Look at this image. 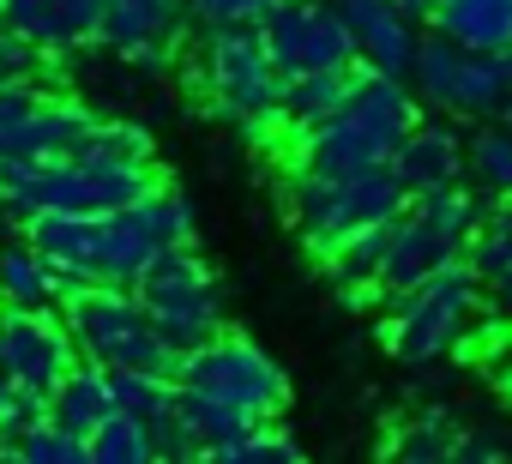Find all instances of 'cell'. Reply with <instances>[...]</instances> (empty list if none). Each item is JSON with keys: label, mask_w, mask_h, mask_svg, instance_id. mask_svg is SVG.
Wrapping results in <instances>:
<instances>
[{"label": "cell", "mask_w": 512, "mask_h": 464, "mask_svg": "<svg viewBox=\"0 0 512 464\" xmlns=\"http://www.w3.org/2000/svg\"><path fill=\"white\" fill-rule=\"evenodd\" d=\"M458 416L452 410H422L404 434H398V446H392V458H404V464H440V458H452V446H458Z\"/></svg>", "instance_id": "cell-26"}, {"label": "cell", "mask_w": 512, "mask_h": 464, "mask_svg": "<svg viewBox=\"0 0 512 464\" xmlns=\"http://www.w3.org/2000/svg\"><path fill=\"white\" fill-rule=\"evenodd\" d=\"M43 103V91H37V79H13V85H0V133L7 127H19L31 109Z\"/></svg>", "instance_id": "cell-33"}, {"label": "cell", "mask_w": 512, "mask_h": 464, "mask_svg": "<svg viewBox=\"0 0 512 464\" xmlns=\"http://www.w3.org/2000/svg\"><path fill=\"white\" fill-rule=\"evenodd\" d=\"M97 236H103V217H79V211H37V217H25V242L61 272L67 296L97 284Z\"/></svg>", "instance_id": "cell-15"}, {"label": "cell", "mask_w": 512, "mask_h": 464, "mask_svg": "<svg viewBox=\"0 0 512 464\" xmlns=\"http://www.w3.org/2000/svg\"><path fill=\"white\" fill-rule=\"evenodd\" d=\"M13 458H19V464H91V440L43 416V422L19 440V452H13Z\"/></svg>", "instance_id": "cell-29"}, {"label": "cell", "mask_w": 512, "mask_h": 464, "mask_svg": "<svg viewBox=\"0 0 512 464\" xmlns=\"http://www.w3.org/2000/svg\"><path fill=\"white\" fill-rule=\"evenodd\" d=\"M193 242V205L175 187H151L145 199L121 205L103 217V236H97V284H139L151 272L157 254Z\"/></svg>", "instance_id": "cell-8"}, {"label": "cell", "mask_w": 512, "mask_h": 464, "mask_svg": "<svg viewBox=\"0 0 512 464\" xmlns=\"http://www.w3.org/2000/svg\"><path fill=\"white\" fill-rule=\"evenodd\" d=\"M181 13H187V0H103L97 43L115 61L163 67L169 49H175V37H181Z\"/></svg>", "instance_id": "cell-11"}, {"label": "cell", "mask_w": 512, "mask_h": 464, "mask_svg": "<svg viewBox=\"0 0 512 464\" xmlns=\"http://www.w3.org/2000/svg\"><path fill=\"white\" fill-rule=\"evenodd\" d=\"M79 362L67 314L55 308H0V374L25 380L31 392H55Z\"/></svg>", "instance_id": "cell-10"}, {"label": "cell", "mask_w": 512, "mask_h": 464, "mask_svg": "<svg viewBox=\"0 0 512 464\" xmlns=\"http://www.w3.org/2000/svg\"><path fill=\"white\" fill-rule=\"evenodd\" d=\"M175 380H181V392H205V398H217V404L253 416V422H278L284 404H290L284 368H278L260 344L229 338V332H217L211 344L187 350L181 368H175Z\"/></svg>", "instance_id": "cell-7"}, {"label": "cell", "mask_w": 512, "mask_h": 464, "mask_svg": "<svg viewBox=\"0 0 512 464\" xmlns=\"http://www.w3.org/2000/svg\"><path fill=\"white\" fill-rule=\"evenodd\" d=\"M7 223H13V211H7V205H0V236H7Z\"/></svg>", "instance_id": "cell-39"}, {"label": "cell", "mask_w": 512, "mask_h": 464, "mask_svg": "<svg viewBox=\"0 0 512 464\" xmlns=\"http://www.w3.org/2000/svg\"><path fill=\"white\" fill-rule=\"evenodd\" d=\"M0 458H7V452H0Z\"/></svg>", "instance_id": "cell-40"}, {"label": "cell", "mask_w": 512, "mask_h": 464, "mask_svg": "<svg viewBox=\"0 0 512 464\" xmlns=\"http://www.w3.org/2000/svg\"><path fill=\"white\" fill-rule=\"evenodd\" d=\"M398 7H404L410 19H434V13H440V0H398Z\"/></svg>", "instance_id": "cell-36"}, {"label": "cell", "mask_w": 512, "mask_h": 464, "mask_svg": "<svg viewBox=\"0 0 512 464\" xmlns=\"http://www.w3.org/2000/svg\"><path fill=\"white\" fill-rule=\"evenodd\" d=\"M296 458H302V446L290 434H278L272 422H260V428H247L241 440H229L211 464H296Z\"/></svg>", "instance_id": "cell-30"}, {"label": "cell", "mask_w": 512, "mask_h": 464, "mask_svg": "<svg viewBox=\"0 0 512 464\" xmlns=\"http://www.w3.org/2000/svg\"><path fill=\"white\" fill-rule=\"evenodd\" d=\"M410 205L404 181L392 163H374V169H350V175H308L296 169L290 175V223L308 254H338L350 236L374 223H392L398 211Z\"/></svg>", "instance_id": "cell-3"}, {"label": "cell", "mask_w": 512, "mask_h": 464, "mask_svg": "<svg viewBox=\"0 0 512 464\" xmlns=\"http://www.w3.org/2000/svg\"><path fill=\"white\" fill-rule=\"evenodd\" d=\"M338 13L356 37V55L362 67L374 73H392V79H410V61H416V19L398 7V0H338Z\"/></svg>", "instance_id": "cell-13"}, {"label": "cell", "mask_w": 512, "mask_h": 464, "mask_svg": "<svg viewBox=\"0 0 512 464\" xmlns=\"http://www.w3.org/2000/svg\"><path fill=\"white\" fill-rule=\"evenodd\" d=\"M482 314H488V320H500V326H512V266H506V272H494V278L482 284Z\"/></svg>", "instance_id": "cell-34"}, {"label": "cell", "mask_w": 512, "mask_h": 464, "mask_svg": "<svg viewBox=\"0 0 512 464\" xmlns=\"http://www.w3.org/2000/svg\"><path fill=\"white\" fill-rule=\"evenodd\" d=\"M386 242H392V223H374V229H362V236H350L338 254H326V272H332L338 296H350V302H368V296H374Z\"/></svg>", "instance_id": "cell-20"}, {"label": "cell", "mask_w": 512, "mask_h": 464, "mask_svg": "<svg viewBox=\"0 0 512 464\" xmlns=\"http://www.w3.org/2000/svg\"><path fill=\"white\" fill-rule=\"evenodd\" d=\"M0 19L43 55H73V49L97 43V7L91 0H0Z\"/></svg>", "instance_id": "cell-16"}, {"label": "cell", "mask_w": 512, "mask_h": 464, "mask_svg": "<svg viewBox=\"0 0 512 464\" xmlns=\"http://www.w3.org/2000/svg\"><path fill=\"white\" fill-rule=\"evenodd\" d=\"M133 290H139L151 326L163 332V344L175 356H187V350H199V344H211L223 332V290H217V278H211V266H205V254L193 242L157 254L151 272Z\"/></svg>", "instance_id": "cell-6"}, {"label": "cell", "mask_w": 512, "mask_h": 464, "mask_svg": "<svg viewBox=\"0 0 512 464\" xmlns=\"http://www.w3.org/2000/svg\"><path fill=\"white\" fill-rule=\"evenodd\" d=\"M187 13H199L205 25H260L272 13V0H187Z\"/></svg>", "instance_id": "cell-32"}, {"label": "cell", "mask_w": 512, "mask_h": 464, "mask_svg": "<svg viewBox=\"0 0 512 464\" xmlns=\"http://www.w3.org/2000/svg\"><path fill=\"white\" fill-rule=\"evenodd\" d=\"M103 416H115V386H109V368H97V362H73V374L49 392V422H61V428H73V434H85L91 440V428L103 422Z\"/></svg>", "instance_id": "cell-17"}, {"label": "cell", "mask_w": 512, "mask_h": 464, "mask_svg": "<svg viewBox=\"0 0 512 464\" xmlns=\"http://www.w3.org/2000/svg\"><path fill=\"white\" fill-rule=\"evenodd\" d=\"M416 91L410 79H392V73H374V67H356V85L350 97L296 133V169L308 175H350V169H374V163H392L398 145L416 133Z\"/></svg>", "instance_id": "cell-1"}, {"label": "cell", "mask_w": 512, "mask_h": 464, "mask_svg": "<svg viewBox=\"0 0 512 464\" xmlns=\"http://www.w3.org/2000/svg\"><path fill=\"white\" fill-rule=\"evenodd\" d=\"M500 67H506V85H512V49H500Z\"/></svg>", "instance_id": "cell-38"}, {"label": "cell", "mask_w": 512, "mask_h": 464, "mask_svg": "<svg viewBox=\"0 0 512 464\" xmlns=\"http://www.w3.org/2000/svg\"><path fill=\"white\" fill-rule=\"evenodd\" d=\"M37 73H43V49H31L19 31H7V19H0V85L37 79Z\"/></svg>", "instance_id": "cell-31"}, {"label": "cell", "mask_w": 512, "mask_h": 464, "mask_svg": "<svg viewBox=\"0 0 512 464\" xmlns=\"http://www.w3.org/2000/svg\"><path fill=\"white\" fill-rule=\"evenodd\" d=\"M193 91L235 121L247 139H278L284 127V73L260 37V25H205L193 49Z\"/></svg>", "instance_id": "cell-2"}, {"label": "cell", "mask_w": 512, "mask_h": 464, "mask_svg": "<svg viewBox=\"0 0 512 464\" xmlns=\"http://www.w3.org/2000/svg\"><path fill=\"white\" fill-rule=\"evenodd\" d=\"M500 127H506V133H512V97H506V103H500Z\"/></svg>", "instance_id": "cell-37"}, {"label": "cell", "mask_w": 512, "mask_h": 464, "mask_svg": "<svg viewBox=\"0 0 512 464\" xmlns=\"http://www.w3.org/2000/svg\"><path fill=\"white\" fill-rule=\"evenodd\" d=\"M49 416V392H31L25 380H13V374H0V452H19V440L37 428Z\"/></svg>", "instance_id": "cell-28"}, {"label": "cell", "mask_w": 512, "mask_h": 464, "mask_svg": "<svg viewBox=\"0 0 512 464\" xmlns=\"http://www.w3.org/2000/svg\"><path fill=\"white\" fill-rule=\"evenodd\" d=\"M506 97H512V85H506V67H500V55L464 49L446 109H452V115H500V103H506Z\"/></svg>", "instance_id": "cell-21"}, {"label": "cell", "mask_w": 512, "mask_h": 464, "mask_svg": "<svg viewBox=\"0 0 512 464\" xmlns=\"http://www.w3.org/2000/svg\"><path fill=\"white\" fill-rule=\"evenodd\" d=\"M434 31H446L464 49L500 55V49H512V0H440Z\"/></svg>", "instance_id": "cell-19"}, {"label": "cell", "mask_w": 512, "mask_h": 464, "mask_svg": "<svg viewBox=\"0 0 512 464\" xmlns=\"http://www.w3.org/2000/svg\"><path fill=\"white\" fill-rule=\"evenodd\" d=\"M67 332H73L79 356L97 362V368H151V374H175L181 368V356L151 326L139 290H127V284H85V290H73L67 296Z\"/></svg>", "instance_id": "cell-5"}, {"label": "cell", "mask_w": 512, "mask_h": 464, "mask_svg": "<svg viewBox=\"0 0 512 464\" xmlns=\"http://www.w3.org/2000/svg\"><path fill=\"white\" fill-rule=\"evenodd\" d=\"M464 145H470V139H464L458 127H446V121H416V133H410V139L398 145V157H392L404 193H410V199H428V193L458 187V181L470 175V151H464Z\"/></svg>", "instance_id": "cell-14"}, {"label": "cell", "mask_w": 512, "mask_h": 464, "mask_svg": "<svg viewBox=\"0 0 512 464\" xmlns=\"http://www.w3.org/2000/svg\"><path fill=\"white\" fill-rule=\"evenodd\" d=\"M350 85H356V67L350 73H296V79H284V127L302 133V127L326 121L350 97Z\"/></svg>", "instance_id": "cell-22"}, {"label": "cell", "mask_w": 512, "mask_h": 464, "mask_svg": "<svg viewBox=\"0 0 512 464\" xmlns=\"http://www.w3.org/2000/svg\"><path fill=\"white\" fill-rule=\"evenodd\" d=\"M452 458H458V464H500V458H506V446H500V440H488V434H458Z\"/></svg>", "instance_id": "cell-35"}, {"label": "cell", "mask_w": 512, "mask_h": 464, "mask_svg": "<svg viewBox=\"0 0 512 464\" xmlns=\"http://www.w3.org/2000/svg\"><path fill=\"white\" fill-rule=\"evenodd\" d=\"M103 115H91L85 103L67 97H43L19 127L0 133V157H25V163H49V157H79L97 145Z\"/></svg>", "instance_id": "cell-12"}, {"label": "cell", "mask_w": 512, "mask_h": 464, "mask_svg": "<svg viewBox=\"0 0 512 464\" xmlns=\"http://www.w3.org/2000/svg\"><path fill=\"white\" fill-rule=\"evenodd\" d=\"M476 320H482V278L470 272V260H452L434 278H422L416 290L392 296L380 332H386V350L398 362L422 368V362L452 356L476 332Z\"/></svg>", "instance_id": "cell-4"}, {"label": "cell", "mask_w": 512, "mask_h": 464, "mask_svg": "<svg viewBox=\"0 0 512 464\" xmlns=\"http://www.w3.org/2000/svg\"><path fill=\"white\" fill-rule=\"evenodd\" d=\"M61 302H67V284L31 242L0 248V308H61Z\"/></svg>", "instance_id": "cell-18"}, {"label": "cell", "mask_w": 512, "mask_h": 464, "mask_svg": "<svg viewBox=\"0 0 512 464\" xmlns=\"http://www.w3.org/2000/svg\"><path fill=\"white\" fill-rule=\"evenodd\" d=\"M91 464H157V440L139 416L115 410L91 428Z\"/></svg>", "instance_id": "cell-25"}, {"label": "cell", "mask_w": 512, "mask_h": 464, "mask_svg": "<svg viewBox=\"0 0 512 464\" xmlns=\"http://www.w3.org/2000/svg\"><path fill=\"white\" fill-rule=\"evenodd\" d=\"M470 181L488 193V199H506L512 193V133L506 127H482L470 133Z\"/></svg>", "instance_id": "cell-27"}, {"label": "cell", "mask_w": 512, "mask_h": 464, "mask_svg": "<svg viewBox=\"0 0 512 464\" xmlns=\"http://www.w3.org/2000/svg\"><path fill=\"white\" fill-rule=\"evenodd\" d=\"M458 61H464V43H452L446 31L422 37V43H416V61H410V91H416V103L446 109L452 79H458Z\"/></svg>", "instance_id": "cell-23"}, {"label": "cell", "mask_w": 512, "mask_h": 464, "mask_svg": "<svg viewBox=\"0 0 512 464\" xmlns=\"http://www.w3.org/2000/svg\"><path fill=\"white\" fill-rule=\"evenodd\" d=\"M464 260H470V272H476L482 284L512 266V193H506V199H488L482 223L470 229V242H464Z\"/></svg>", "instance_id": "cell-24"}, {"label": "cell", "mask_w": 512, "mask_h": 464, "mask_svg": "<svg viewBox=\"0 0 512 464\" xmlns=\"http://www.w3.org/2000/svg\"><path fill=\"white\" fill-rule=\"evenodd\" d=\"M260 37L278 61L284 79L296 73H350L362 67L356 37L338 13V0H272V13L260 19Z\"/></svg>", "instance_id": "cell-9"}]
</instances>
